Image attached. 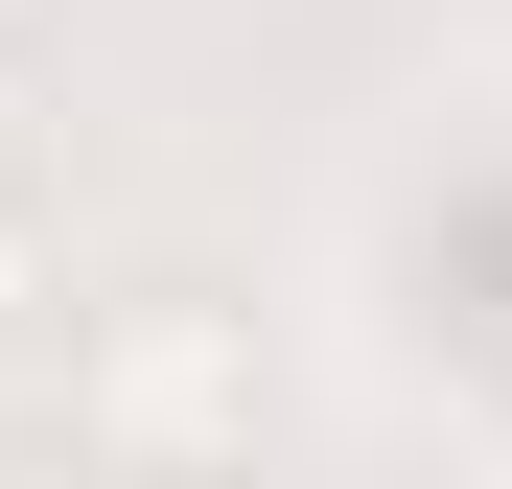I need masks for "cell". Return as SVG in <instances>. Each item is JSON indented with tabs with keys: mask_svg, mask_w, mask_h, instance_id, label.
Segmentation results:
<instances>
[{
	"mask_svg": "<svg viewBox=\"0 0 512 489\" xmlns=\"http://www.w3.org/2000/svg\"><path fill=\"white\" fill-rule=\"evenodd\" d=\"M94 420H117V443H256V350H233L210 303H140L117 373H94Z\"/></svg>",
	"mask_w": 512,
	"mask_h": 489,
	"instance_id": "1",
	"label": "cell"
},
{
	"mask_svg": "<svg viewBox=\"0 0 512 489\" xmlns=\"http://www.w3.org/2000/svg\"><path fill=\"white\" fill-rule=\"evenodd\" d=\"M24 117H47V94H24V47H0V187H24Z\"/></svg>",
	"mask_w": 512,
	"mask_h": 489,
	"instance_id": "2",
	"label": "cell"
}]
</instances>
